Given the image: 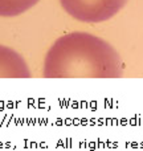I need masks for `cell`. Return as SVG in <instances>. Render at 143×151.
Instances as JSON below:
<instances>
[{"label":"cell","instance_id":"277c9868","mask_svg":"<svg viewBox=\"0 0 143 151\" xmlns=\"http://www.w3.org/2000/svg\"><path fill=\"white\" fill-rule=\"evenodd\" d=\"M39 0H0V16L13 17L31 9Z\"/></svg>","mask_w":143,"mask_h":151},{"label":"cell","instance_id":"7a4b0ae2","mask_svg":"<svg viewBox=\"0 0 143 151\" xmlns=\"http://www.w3.org/2000/svg\"><path fill=\"white\" fill-rule=\"evenodd\" d=\"M64 11L82 23H103L115 16L127 0H60Z\"/></svg>","mask_w":143,"mask_h":151},{"label":"cell","instance_id":"3957f363","mask_svg":"<svg viewBox=\"0 0 143 151\" xmlns=\"http://www.w3.org/2000/svg\"><path fill=\"white\" fill-rule=\"evenodd\" d=\"M31 70L16 50L0 45V78H29Z\"/></svg>","mask_w":143,"mask_h":151},{"label":"cell","instance_id":"6da1fadb","mask_svg":"<svg viewBox=\"0 0 143 151\" xmlns=\"http://www.w3.org/2000/svg\"><path fill=\"white\" fill-rule=\"evenodd\" d=\"M45 78H119L122 63L107 41L86 32H72L57 39L48 50Z\"/></svg>","mask_w":143,"mask_h":151}]
</instances>
